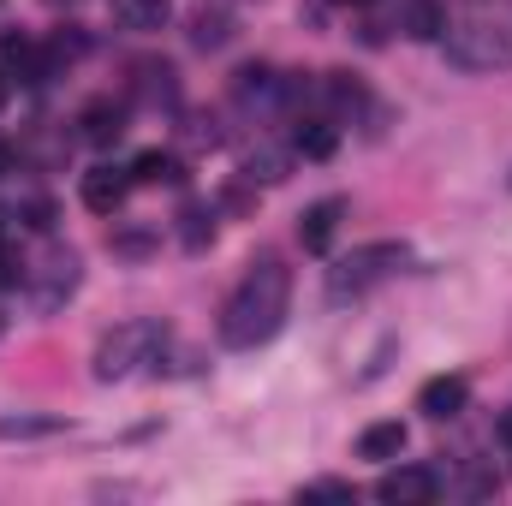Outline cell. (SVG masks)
I'll return each instance as SVG.
<instances>
[{
    "label": "cell",
    "mask_w": 512,
    "mask_h": 506,
    "mask_svg": "<svg viewBox=\"0 0 512 506\" xmlns=\"http://www.w3.org/2000/svg\"><path fill=\"white\" fill-rule=\"evenodd\" d=\"M286 304H292V268H286V256H274V251L251 256V268L239 274V286L221 304V322H215L221 346L227 352L268 346L280 334V322H286Z\"/></svg>",
    "instance_id": "6da1fadb"
},
{
    "label": "cell",
    "mask_w": 512,
    "mask_h": 506,
    "mask_svg": "<svg viewBox=\"0 0 512 506\" xmlns=\"http://www.w3.org/2000/svg\"><path fill=\"white\" fill-rule=\"evenodd\" d=\"M447 60L459 72H507L512 66V0H477L447 24Z\"/></svg>",
    "instance_id": "7a4b0ae2"
},
{
    "label": "cell",
    "mask_w": 512,
    "mask_h": 506,
    "mask_svg": "<svg viewBox=\"0 0 512 506\" xmlns=\"http://www.w3.org/2000/svg\"><path fill=\"white\" fill-rule=\"evenodd\" d=\"M405 262H411V251H405L399 239H370V245L346 251L334 268H328V304H352V298L376 292L387 274H399Z\"/></svg>",
    "instance_id": "3957f363"
},
{
    "label": "cell",
    "mask_w": 512,
    "mask_h": 506,
    "mask_svg": "<svg viewBox=\"0 0 512 506\" xmlns=\"http://www.w3.org/2000/svg\"><path fill=\"white\" fill-rule=\"evenodd\" d=\"M161 346H167V328H161L155 316H143V322H120V328H108V334L96 340L90 370H96V381H126V376H137L143 364H155Z\"/></svg>",
    "instance_id": "277c9868"
},
{
    "label": "cell",
    "mask_w": 512,
    "mask_h": 506,
    "mask_svg": "<svg viewBox=\"0 0 512 506\" xmlns=\"http://www.w3.org/2000/svg\"><path fill=\"white\" fill-rule=\"evenodd\" d=\"M78 274H84V262H78V251H66V245H54V251L42 256L36 268H30V298H36V310L42 316H54L72 292H78Z\"/></svg>",
    "instance_id": "5b68a950"
},
{
    "label": "cell",
    "mask_w": 512,
    "mask_h": 506,
    "mask_svg": "<svg viewBox=\"0 0 512 506\" xmlns=\"http://www.w3.org/2000/svg\"><path fill=\"white\" fill-rule=\"evenodd\" d=\"M370 495L387 501V506H429L441 495V477H435L429 465H399V471H382V477H376Z\"/></svg>",
    "instance_id": "8992f818"
},
{
    "label": "cell",
    "mask_w": 512,
    "mask_h": 506,
    "mask_svg": "<svg viewBox=\"0 0 512 506\" xmlns=\"http://www.w3.org/2000/svg\"><path fill=\"white\" fill-rule=\"evenodd\" d=\"M465 405H471V381L465 376H429L417 387V411H423L429 423H453Z\"/></svg>",
    "instance_id": "52a82bcc"
},
{
    "label": "cell",
    "mask_w": 512,
    "mask_h": 506,
    "mask_svg": "<svg viewBox=\"0 0 512 506\" xmlns=\"http://www.w3.org/2000/svg\"><path fill=\"white\" fill-rule=\"evenodd\" d=\"M78 137H84L90 149H114V143L126 137V102H114V96L84 102V114H78Z\"/></svg>",
    "instance_id": "ba28073f"
},
{
    "label": "cell",
    "mask_w": 512,
    "mask_h": 506,
    "mask_svg": "<svg viewBox=\"0 0 512 506\" xmlns=\"http://www.w3.org/2000/svg\"><path fill=\"white\" fill-rule=\"evenodd\" d=\"M131 197V167H90L84 173V209H96V215H120Z\"/></svg>",
    "instance_id": "9c48e42d"
},
{
    "label": "cell",
    "mask_w": 512,
    "mask_h": 506,
    "mask_svg": "<svg viewBox=\"0 0 512 506\" xmlns=\"http://www.w3.org/2000/svg\"><path fill=\"white\" fill-rule=\"evenodd\" d=\"M340 221H346V197H322V203H310L304 215H298V245L304 251H328L334 245V233H340Z\"/></svg>",
    "instance_id": "30bf717a"
},
{
    "label": "cell",
    "mask_w": 512,
    "mask_h": 506,
    "mask_svg": "<svg viewBox=\"0 0 512 506\" xmlns=\"http://www.w3.org/2000/svg\"><path fill=\"white\" fill-rule=\"evenodd\" d=\"M131 96H137L143 108H173V102H179L173 66H167V60H137V66H131Z\"/></svg>",
    "instance_id": "8fae6325"
},
{
    "label": "cell",
    "mask_w": 512,
    "mask_h": 506,
    "mask_svg": "<svg viewBox=\"0 0 512 506\" xmlns=\"http://www.w3.org/2000/svg\"><path fill=\"white\" fill-rule=\"evenodd\" d=\"M0 60L18 72V84H42V78L54 72V54H42L30 36H12V30L0 36Z\"/></svg>",
    "instance_id": "7c38bea8"
},
{
    "label": "cell",
    "mask_w": 512,
    "mask_h": 506,
    "mask_svg": "<svg viewBox=\"0 0 512 506\" xmlns=\"http://www.w3.org/2000/svg\"><path fill=\"white\" fill-rule=\"evenodd\" d=\"M280 72L274 66H239L233 72V96L245 102V108H280Z\"/></svg>",
    "instance_id": "4fadbf2b"
},
{
    "label": "cell",
    "mask_w": 512,
    "mask_h": 506,
    "mask_svg": "<svg viewBox=\"0 0 512 506\" xmlns=\"http://www.w3.org/2000/svg\"><path fill=\"white\" fill-rule=\"evenodd\" d=\"M334 149H340V126H334L328 114L298 120V131H292V155H304V161H328Z\"/></svg>",
    "instance_id": "5bb4252c"
},
{
    "label": "cell",
    "mask_w": 512,
    "mask_h": 506,
    "mask_svg": "<svg viewBox=\"0 0 512 506\" xmlns=\"http://www.w3.org/2000/svg\"><path fill=\"white\" fill-rule=\"evenodd\" d=\"M131 185H185V161L173 149H143L131 161Z\"/></svg>",
    "instance_id": "9a60e30c"
},
{
    "label": "cell",
    "mask_w": 512,
    "mask_h": 506,
    "mask_svg": "<svg viewBox=\"0 0 512 506\" xmlns=\"http://www.w3.org/2000/svg\"><path fill=\"white\" fill-rule=\"evenodd\" d=\"M167 18H173V0H114L120 30H161Z\"/></svg>",
    "instance_id": "2e32d148"
},
{
    "label": "cell",
    "mask_w": 512,
    "mask_h": 506,
    "mask_svg": "<svg viewBox=\"0 0 512 506\" xmlns=\"http://www.w3.org/2000/svg\"><path fill=\"white\" fill-rule=\"evenodd\" d=\"M328 120H346V114H358V108H370V90L352 78V72H328Z\"/></svg>",
    "instance_id": "e0dca14e"
},
{
    "label": "cell",
    "mask_w": 512,
    "mask_h": 506,
    "mask_svg": "<svg viewBox=\"0 0 512 506\" xmlns=\"http://www.w3.org/2000/svg\"><path fill=\"white\" fill-rule=\"evenodd\" d=\"M179 245L185 251H209L215 245V203H185L179 209Z\"/></svg>",
    "instance_id": "ac0fdd59"
},
{
    "label": "cell",
    "mask_w": 512,
    "mask_h": 506,
    "mask_svg": "<svg viewBox=\"0 0 512 506\" xmlns=\"http://www.w3.org/2000/svg\"><path fill=\"white\" fill-rule=\"evenodd\" d=\"M292 173V149H274V143H262L245 155V185H280Z\"/></svg>",
    "instance_id": "d6986e66"
},
{
    "label": "cell",
    "mask_w": 512,
    "mask_h": 506,
    "mask_svg": "<svg viewBox=\"0 0 512 506\" xmlns=\"http://www.w3.org/2000/svg\"><path fill=\"white\" fill-rule=\"evenodd\" d=\"M405 30H411L417 42H441V36H447V6H441V0H411V6H405Z\"/></svg>",
    "instance_id": "ffe728a7"
},
{
    "label": "cell",
    "mask_w": 512,
    "mask_h": 506,
    "mask_svg": "<svg viewBox=\"0 0 512 506\" xmlns=\"http://www.w3.org/2000/svg\"><path fill=\"white\" fill-rule=\"evenodd\" d=\"M358 453L364 459H399L405 453V423H370L358 435Z\"/></svg>",
    "instance_id": "44dd1931"
},
{
    "label": "cell",
    "mask_w": 512,
    "mask_h": 506,
    "mask_svg": "<svg viewBox=\"0 0 512 506\" xmlns=\"http://www.w3.org/2000/svg\"><path fill=\"white\" fill-rule=\"evenodd\" d=\"M60 429H66V417H0V441H42Z\"/></svg>",
    "instance_id": "7402d4cb"
},
{
    "label": "cell",
    "mask_w": 512,
    "mask_h": 506,
    "mask_svg": "<svg viewBox=\"0 0 512 506\" xmlns=\"http://www.w3.org/2000/svg\"><path fill=\"white\" fill-rule=\"evenodd\" d=\"M227 36H233V18H227V12H209V6H203V12L191 18V42H197V48H221Z\"/></svg>",
    "instance_id": "603a6c76"
},
{
    "label": "cell",
    "mask_w": 512,
    "mask_h": 506,
    "mask_svg": "<svg viewBox=\"0 0 512 506\" xmlns=\"http://www.w3.org/2000/svg\"><path fill=\"white\" fill-rule=\"evenodd\" d=\"M108 245H114V256H149L155 251V227H120Z\"/></svg>",
    "instance_id": "cb8c5ba5"
},
{
    "label": "cell",
    "mask_w": 512,
    "mask_h": 506,
    "mask_svg": "<svg viewBox=\"0 0 512 506\" xmlns=\"http://www.w3.org/2000/svg\"><path fill=\"white\" fill-rule=\"evenodd\" d=\"M298 501H358V489H352V483H340V477H316V483H304V489H298Z\"/></svg>",
    "instance_id": "d4e9b609"
},
{
    "label": "cell",
    "mask_w": 512,
    "mask_h": 506,
    "mask_svg": "<svg viewBox=\"0 0 512 506\" xmlns=\"http://www.w3.org/2000/svg\"><path fill=\"white\" fill-rule=\"evenodd\" d=\"M30 280V268H24V256L12 239H0V292H12V286H24Z\"/></svg>",
    "instance_id": "484cf974"
},
{
    "label": "cell",
    "mask_w": 512,
    "mask_h": 506,
    "mask_svg": "<svg viewBox=\"0 0 512 506\" xmlns=\"http://www.w3.org/2000/svg\"><path fill=\"white\" fill-rule=\"evenodd\" d=\"M185 137H191V143H221V131H215V120H203V114L191 120V131H185Z\"/></svg>",
    "instance_id": "4316f807"
},
{
    "label": "cell",
    "mask_w": 512,
    "mask_h": 506,
    "mask_svg": "<svg viewBox=\"0 0 512 506\" xmlns=\"http://www.w3.org/2000/svg\"><path fill=\"white\" fill-rule=\"evenodd\" d=\"M6 96H12V78L0 72V114H6Z\"/></svg>",
    "instance_id": "83f0119b"
},
{
    "label": "cell",
    "mask_w": 512,
    "mask_h": 506,
    "mask_svg": "<svg viewBox=\"0 0 512 506\" xmlns=\"http://www.w3.org/2000/svg\"><path fill=\"white\" fill-rule=\"evenodd\" d=\"M501 441H507V447H512V411H507V417H501Z\"/></svg>",
    "instance_id": "f1b7e54d"
},
{
    "label": "cell",
    "mask_w": 512,
    "mask_h": 506,
    "mask_svg": "<svg viewBox=\"0 0 512 506\" xmlns=\"http://www.w3.org/2000/svg\"><path fill=\"white\" fill-rule=\"evenodd\" d=\"M6 167H12V149H6V143H0V173H6Z\"/></svg>",
    "instance_id": "f546056e"
},
{
    "label": "cell",
    "mask_w": 512,
    "mask_h": 506,
    "mask_svg": "<svg viewBox=\"0 0 512 506\" xmlns=\"http://www.w3.org/2000/svg\"><path fill=\"white\" fill-rule=\"evenodd\" d=\"M340 6H376V0H340Z\"/></svg>",
    "instance_id": "4dcf8cb0"
},
{
    "label": "cell",
    "mask_w": 512,
    "mask_h": 506,
    "mask_svg": "<svg viewBox=\"0 0 512 506\" xmlns=\"http://www.w3.org/2000/svg\"><path fill=\"white\" fill-rule=\"evenodd\" d=\"M0 334H6V316H0Z\"/></svg>",
    "instance_id": "1f68e13d"
}]
</instances>
